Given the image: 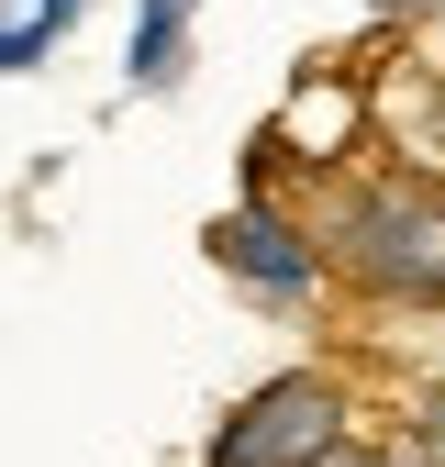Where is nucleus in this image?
<instances>
[{
	"mask_svg": "<svg viewBox=\"0 0 445 467\" xmlns=\"http://www.w3.org/2000/svg\"><path fill=\"white\" fill-rule=\"evenodd\" d=\"M323 245L367 289H401V301H434V289H445V212L412 201V190H357L346 212H334Z\"/></svg>",
	"mask_w": 445,
	"mask_h": 467,
	"instance_id": "f257e3e1",
	"label": "nucleus"
},
{
	"mask_svg": "<svg viewBox=\"0 0 445 467\" xmlns=\"http://www.w3.org/2000/svg\"><path fill=\"white\" fill-rule=\"evenodd\" d=\"M45 34H56L45 12H34V23H0V78H12V67H34V56H45Z\"/></svg>",
	"mask_w": 445,
	"mask_h": 467,
	"instance_id": "423d86ee",
	"label": "nucleus"
},
{
	"mask_svg": "<svg viewBox=\"0 0 445 467\" xmlns=\"http://www.w3.org/2000/svg\"><path fill=\"white\" fill-rule=\"evenodd\" d=\"M212 256L234 267L256 301H312L323 289V267H334V245L312 223H290V212H267V201H245V212H222L212 223Z\"/></svg>",
	"mask_w": 445,
	"mask_h": 467,
	"instance_id": "7ed1b4c3",
	"label": "nucleus"
},
{
	"mask_svg": "<svg viewBox=\"0 0 445 467\" xmlns=\"http://www.w3.org/2000/svg\"><path fill=\"white\" fill-rule=\"evenodd\" d=\"M423 434H434V445H445V389H434V400H423Z\"/></svg>",
	"mask_w": 445,
	"mask_h": 467,
	"instance_id": "0eeeda50",
	"label": "nucleus"
},
{
	"mask_svg": "<svg viewBox=\"0 0 445 467\" xmlns=\"http://www.w3.org/2000/svg\"><path fill=\"white\" fill-rule=\"evenodd\" d=\"M346 123H357V100H346V89H323V100L301 89V111H290V145H301V156H334L323 134H346Z\"/></svg>",
	"mask_w": 445,
	"mask_h": 467,
	"instance_id": "39448f33",
	"label": "nucleus"
},
{
	"mask_svg": "<svg viewBox=\"0 0 445 467\" xmlns=\"http://www.w3.org/2000/svg\"><path fill=\"white\" fill-rule=\"evenodd\" d=\"M334 434H346V389L301 368V379H267L212 434V467H312V456H334Z\"/></svg>",
	"mask_w": 445,
	"mask_h": 467,
	"instance_id": "f03ea898",
	"label": "nucleus"
},
{
	"mask_svg": "<svg viewBox=\"0 0 445 467\" xmlns=\"http://www.w3.org/2000/svg\"><path fill=\"white\" fill-rule=\"evenodd\" d=\"M434 111H445V67H434Z\"/></svg>",
	"mask_w": 445,
	"mask_h": 467,
	"instance_id": "1a4fd4ad",
	"label": "nucleus"
},
{
	"mask_svg": "<svg viewBox=\"0 0 445 467\" xmlns=\"http://www.w3.org/2000/svg\"><path fill=\"white\" fill-rule=\"evenodd\" d=\"M179 12H190V0H145V23H134V89L179 78Z\"/></svg>",
	"mask_w": 445,
	"mask_h": 467,
	"instance_id": "20e7f679",
	"label": "nucleus"
},
{
	"mask_svg": "<svg viewBox=\"0 0 445 467\" xmlns=\"http://www.w3.org/2000/svg\"><path fill=\"white\" fill-rule=\"evenodd\" d=\"M312 467H378V456H346V445H334V456H312Z\"/></svg>",
	"mask_w": 445,
	"mask_h": 467,
	"instance_id": "6e6552de",
	"label": "nucleus"
}]
</instances>
